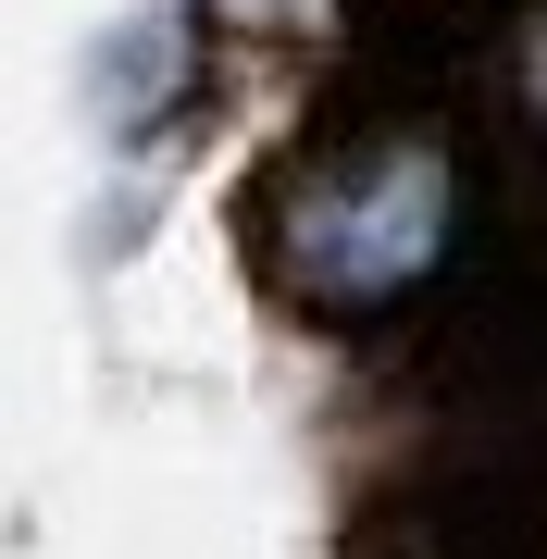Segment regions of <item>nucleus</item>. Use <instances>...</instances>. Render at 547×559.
<instances>
[{"instance_id": "obj_1", "label": "nucleus", "mask_w": 547, "mask_h": 559, "mask_svg": "<svg viewBox=\"0 0 547 559\" xmlns=\"http://www.w3.org/2000/svg\"><path fill=\"white\" fill-rule=\"evenodd\" d=\"M299 249H311V274H324V261H373V274H385V249L424 261V249H436V162L373 150L361 175H348V200H336V187H311Z\"/></svg>"}]
</instances>
